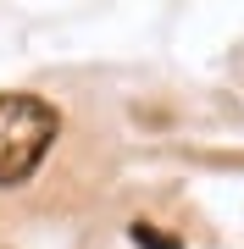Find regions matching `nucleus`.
I'll return each mask as SVG.
<instances>
[{
	"label": "nucleus",
	"instance_id": "obj_1",
	"mask_svg": "<svg viewBox=\"0 0 244 249\" xmlns=\"http://www.w3.org/2000/svg\"><path fill=\"white\" fill-rule=\"evenodd\" d=\"M56 133H61L56 106L34 94H0V188L34 178V166L45 160Z\"/></svg>",
	"mask_w": 244,
	"mask_h": 249
}]
</instances>
